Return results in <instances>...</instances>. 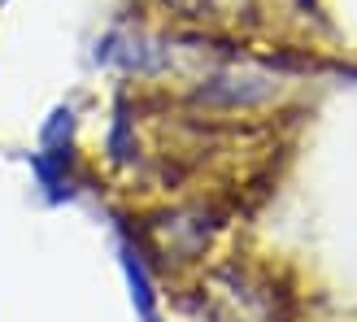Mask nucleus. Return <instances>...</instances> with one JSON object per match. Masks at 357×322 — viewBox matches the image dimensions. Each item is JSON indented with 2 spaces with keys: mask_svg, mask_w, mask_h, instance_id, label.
Masks as SVG:
<instances>
[{
  "mask_svg": "<svg viewBox=\"0 0 357 322\" xmlns=\"http://www.w3.org/2000/svg\"><path fill=\"white\" fill-rule=\"evenodd\" d=\"M275 92L271 79L261 75H218L201 87V100H213V105H253V100H266Z\"/></svg>",
  "mask_w": 357,
  "mask_h": 322,
  "instance_id": "obj_1",
  "label": "nucleus"
},
{
  "mask_svg": "<svg viewBox=\"0 0 357 322\" xmlns=\"http://www.w3.org/2000/svg\"><path fill=\"white\" fill-rule=\"evenodd\" d=\"M149 322H157V318H153V314H149Z\"/></svg>",
  "mask_w": 357,
  "mask_h": 322,
  "instance_id": "obj_2",
  "label": "nucleus"
}]
</instances>
